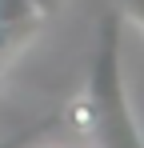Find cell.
I'll return each mask as SVG.
<instances>
[{
	"label": "cell",
	"instance_id": "obj_1",
	"mask_svg": "<svg viewBox=\"0 0 144 148\" xmlns=\"http://www.w3.org/2000/svg\"><path fill=\"white\" fill-rule=\"evenodd\" d=\"M124 16L104 12L96 28V56H92V76L88 92L64 104V128H76L80 136H92L96 148H144V136L132 116V100L124 88Z\"/></svg>",
	"mask_w": 144,
	"mask_h": 148
},
{
	"label": "cell",
	"instance_id": "obj_2",
	"mask_svg": "<svg viewBox=\"0 0 144 148\" xmlns=\"http://www.w3.org/2000/svg\"><path fill=\"white\" fill-rule=\"evenodd\" d=\"M60 8V0H0V52L24 40L32 28H40Z\"/></svg>",
	"mask_w": 144,
	"mask_h": 148
},
{
	"label": "cell",
	"instance_id": "obj_3",
	"mask_svg": "<svg viewBox=\"0 0 144 148\" xmlns=\"http://www.w3.org/2000/svg\"><path fill=\"white\" fill-rule=\"evenodd\" d=\"M56 128H64V116H44L40 124H32V128H24V132L0 136V148H28V144H36V140H44L48 132H56Z\"/></svg>",
	"mask_w": 144,
	"mask_h": 148
},
{
	"label": "cell",
	"instance_id": "obj_4",
	"mask_svg": "<svg viewBox=\"0 0 144 148\" xmlns=\"http://www.w3.org/2000/svg\"><path fill=\"white\" fill-rule=\"evenodd\" d=\"M124 8H128V16L144 28V0H124Z\"/></svg>",
	"mask_w": 144,
	"mask_h": 148
},
{
	"label": "cell",
	"instance_id": "obj_5",
	"mask_svg": "<svg viewBox=\"0 0 144 148\" xmlns=\"http://www.w3.org/2000/svg\"><path fill=\"white\" fill-rule=\"evenodd\" d=\"M56 148H96V144H56Z\"/></svg>",
	"mask_w": 144,
	"mask_h": 148
}]
</instances>
